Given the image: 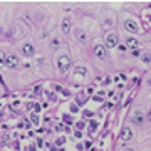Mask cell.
Segmentation results:
<instances>
[{"label":"cell","instance_id":"ba28073f","mask_svg":"<svg viewBox=\"0 0 151 151\" xmlns=\"http://www.w3.org/2000/svg\"><path fill=\"white\" fill-rule=\"evenodd\" d=\"M119 138H121V141H131V139H133V131H131V128H128V126L123 128Z\"/></svg>","mask_w":151,"mask_h":151},{"label":"cell","instance_id":"7c38bea8","mask_svg":"<svg viewBox=\"0 0 151 151\" xmlns=\"http://www.w3.org/2000/svg\"><path fill=\"white\" fill-rule=\"evenodd\" d=\"M141 60H143V62H146V64H150V62H151V54H150V52L141 54Z\"/></svg>","mask_w":151,"mask_h":151},{"label":"cell","instance_id":"30bf717a","mask_svg":"<svg viewBox=\"0 0 151 151\" xmlns=\"http://www.w3.org/2000/svg\"><path fill=\"white\" fill-rule=\"evenodd\" d=\"M70 27H72L70 19H67V17H65L64 20H62V24H60V30H62V34H69L70 32Z\"/></svg>","mask_w":151,"mask_h":151},{"label":"cell","instance_id":"6da1fadb","mask_svg":"<svg viewBox=\"0 0 151 151\" xmlns=\"http://www.w3.org/2000/svg\"><path fill=\"white\" fill-rule=\"evenodd\" d=\"M55 64H57V69H59L60 74H65L70 67V57L67 54H62V55L57 57V62H55Z\"/></svg>","mask_w":151,"mask_h":151},{"label":"cell","instance_id":"52a82bcc","mask_svg":"<svg viewBox=\"0 0 151 151\" xmlns=\"http://www.w3.org/2000/svg\"><path fill=\"white\" fill-rule=\"evenodd\" d=\"M106 42H108V47H118V44H119V39L118 35L114 32L108 34V37H106Z\"/></svg>","mask_w":151,"mask_h":151},{"label":"cell","instance_id":"ffe728a7","mask_svg":"<svg viewBox=\"0 0 151 151\" xmlns=\"http://www.w3.org/2000/svg\"><path fill=\"white\" fill-rule=\"evenodd\" d=\"M124 151H134V150H131V148H126V150H124Z\"/></svg>","mask_w":151,"mask_h":151},{"label":"cell","instance_id":"3957f363","mask_svg":"<svg viewBox=\"0 0 151 151\" xmlns=\"http://www.w3.org/2000/svg\"><path fill=\"white\" fill-rule=\"evenodd\" d=\"M124 29H126L128 32H131V34L139 32V25H138L134 20H131V19H126V20H124Z\"/></svg>","mask_w":151,"mask_h":151},{"label":"cell","instance_id":"8992f818","mask_svg":"<svg viewBox=\"0 0 151 151\" xmlns=\"http://www.w3.org/2000/svg\"><path fill=\"white\" fill-rule=\"evenodd\" d=\"M126 47H128V49H133V50H138V49L141 47V44H139V40H138V39L128 37V39H126Z\"/></svg>","mask_w":151,"mask_h":151},{"label":"cell","instance_id":"7a4b0ae2","mask_svg":"<svg viewBox=\"0 0 151 151\" xmlns=\"http://www.w3.org/2000/svg\"><path fill=\"white\" fill-rule=\"evenodd\" d=\"M19 64H20V59H19L17 55H14V54H7L5 65L9 67V69H17V67H19Z\"/></svg>","mask_w":151,"mask_h":151},{"label":"cell","instance_id":"ac0fdd59","mask_svg":"<svg viewBox=\"0 0 151 151\" xmlns=\"http://www.w3.org/2000/svg\"><path fill=\"white\" fill-rule=\"evenodd\" d=\"M70 111H72V113H77V106H74V104H72V108H70Z\"/></svg>","mask_w":151,"mask_h":151},{"label":"cell","instance_id":"2e32d148","mask_svg":"<svg viewBox=\"0 0 151 151\" xmlns=\"http://www.w3.org/2000/svg\"><path fill=\"white\" fill-rule=\"evenodd\" d=\"M55 143H57V145H59V146H62V145H64V143H65V138H64V136H60V138H59V139H57V141H55Z\"/></svg>","mask_w":151,"mask_h":151},{"label":"cell","instance_id":"d6986e66","mask_svg":"<svg viewBox=\"0 0 151 151\" xmlns=\"http://www.w3.org/2000/svg\"><path fill=\"white\" fill-rule=\"evenodd\" d=\"M148 121H150V123H151V111H150V113H148Z\"/></svg>","mask_w":151,"mask_h":151},{"label":"cell","instance_id":"8fae6325","mask_svg":"<svg viewBox=\"0 0 151 151\" xmlns=\"http://www.w3.org/2000/svg\"><path fill=\"white\" fill-rule=\"evenodd\" d=\"M74 35H76V39H77L79 42H82V44H84V42L87 40V39H86V34L82 32V30H79V29H77V30L74 32Z\"/></svg>","mask_w":151,"mask_h":151},{"label":"cell","instance_id":"9c48e42d","mask_svg":"<svg viewBox=\"0 0 151 151\" xmlns=\"http://www.w3.org/2000/svg\"><path fill=\"white\" fill-rule=\"evenodd\" d=\"M22 54L24 55H34L35 54V47H34L32 44H24V45H22Z\"/></svg>","mask_w":151,"mask_h":151},{"label":"cell","instance_id":"277c9868","mask_svg":"<svg viewBox=\"0 0 151 151\" xmlns=\"http://www.w3.org/2000/svg\"><path fill=\"white\" fill-rule=\"evenodd\" d=\"M131 121H133V124H136V126H143L145 124V114L141 113V111H134L133 113V116H131Z\"/></svg>","mask_w":151,"mask_h":151},{"label":"cell","instance_id":"4fadbf2b","mask_svg":"<svg viewBox=\"0 0 151 151\" xmlns=\"http://www.w3.org/2000/svg\"><path fill=\"white\" fill-rule=\"evenodd\" d=\"M5 60H7V54L4 52V50H0V67L5 65Z\"/></svg>","mask_w":151,"mask_h":151},{"label":"cell","instance_id":"e0dca14e","mask_svg":"<svg viewBox=\"0 0 151 151\" xmlns=\"http://www.w3.org/2000/svg\"><path fill=\"white\" fill-rule=\"evenodd\" d=\"M91 116H92L91 111H84V118H91Z\"/></svg>","mask_w":151,"mask_h":151},{"label":"cell","instance_id":"5b68a950","mask_svg":"<svg viewBox=\"0 0 151 151\" xmlns=\"http://www.w3.org/2000/svg\"><path fill=\"white\" fill-rule=\"evenodd\" d=\"M94 54H96L97 59H101V60L108 59V50H106L104 45H96V47H94Z\"/></svg>","mask_w":151,"mask_h":151},{"label":"cell","instance_id":"5bb4252c","mask_svg":"<svg viewBox=\"0 0 151 151\" xmlns=\"http://www.w3.org/2000/svg\"><path fill=\"white\" fill-rule=\"evenodd\" d=\"M74 72H76V74H79V76H86L87 74V69H86V67H76Z\"/></svg>","mask_w":151,"mask_h":151},{"label":"cell","instance_id":"9a60e30c","mask_svg":"<svg viewBox=\"0 0 151 151\" xmlns=\"http://www.w3.org/2000/svg\"><path fill=\"white\" fill-rule=\"evenodd\" d=\"M30 119H32V123H34V124H39V118H37V114H30Z\"/></svg>","mask_w":151,"mask_h":151}]
</instances>
